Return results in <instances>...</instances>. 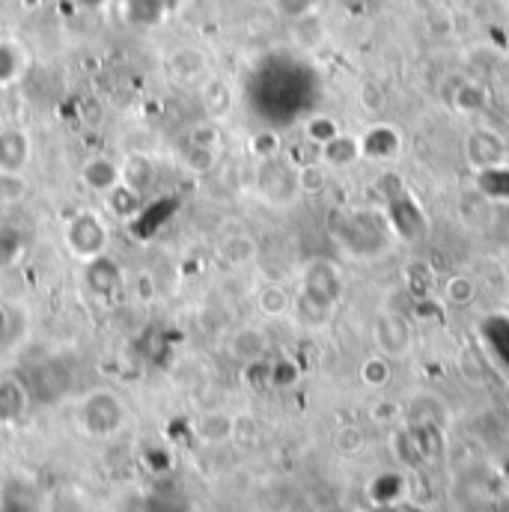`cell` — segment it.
I'll return each mask as SVG.
<instances>
[{
    "label": "cell",
    "mask_w": 509,
    "mask_h": 512,
    "mask_svg": "<svg viewBox=\"0 0 509 512\" xmlns=\"http://www.w3.org/2000/svg\"><path fill=\"white\" fill-rule=\"evenodd\" d=\"M343 295H346V283H343L340 268L334 262L316 259L304 268L301 292H298V298H292V307L304 325L316 328L331 319V313Z\"/></svg>",
    "instance_id": "cell-1"
},
{
    "label": "cell",
    "mask_w": 509,
    "mask_h": 512,
    "mask_svg": "<svg viewBox=\"0 0 509 512\" xmlns=\"http://www.w3.org/2000/svg\"><path fill=\"white\" fill-rule=\"evenodd\" d=\"M63 245H66V251L75 256L78 262L87 265L90 259L105 256L108 245H111V230H108V224L102 221V215L84 209V212H78V215L66 224V230H63Z\"/></svg>",
    "instance_id": "cell-2"
},
{
    "label": "cell",
    "mask_w": 509,
    "mask_h": 512,
    "mask_svg": "<svg viewBox=\"0 0 509 512\" xmlns=\"http://www.w3.org/2000/svg\"><path fill=\"white\" fill-rule=\"evenodd\" d=\"M373 340L379 346L384 358L396 361V358H405L414 346V328L408 322V316L402 310H393V307H384L382 313L376 316L373 322Z\"/></svg>",
    "instance_id": "cell-3"
},
{
    "label": "cell",
    "mask_w": 509,
    "mask_h": 512,
    "mask_svg": "<svg viewBox=\"0 0 509 512\" xmlns=\"http://www.w3.org/2000/svg\"><path fill=\"white\" fill-rule=\"evenodd\" d=\"M465 161L477 170V173H492L501 164H507L509 143L504 134H498L495 128H471L465 137Z\"/></svg>",
    "instance_id": "cell-4"
},
{
    "label": "cell",
    "mask_w": 509,
    "mask_h": 512,
    "mask_svg": "<svg viewBox=\"0 0 509 512\" xmlns=\"http://www.w3.org/2000/svg\"><path fill=\"white\" fill-rule=\"evenodd\" d=\"M164 72L179 87H200L209 78V57L194 45H182L167 54Z\"/></svg>",
    "instance_id": "cell-5"
},
{
    "label": "cell",
    "mask_w": 509,
    "mask_h": 512,
    "mask_svg": "<svg viewBox=\"0 0 509 512\" xmlns=\"http://www.w3.org/2000/svg\"><path fill=\"white\" fill-rule=\"evenodd\" d=\"M259 191L268 203H292V197L298 194V179H295V170L280 161V158H268L262 161L259 167Z\"/></svg>",
    "instance_id": "cell-6"
},
{
    "label": "cell",
    "mask_w": 509,
    "mask_h": 512,
    "mask_svg": "<svg viewBox=\"0 0 509 512\" xmlns=\"http://www.w3.org/2000/svg\"><path fill=\"white\" fill-rule=\"evenodd\" d=\"M361 158L364 161H373V164H390L399 158L405 140H402V131L390 123H373L361 137Z\"/></svg>",
    "instance_id": "cell-7"
},
{
    "label": "cell",
    "mask_w": 509,
    "mask_h": 512,
    "mask_svg": "<svg viewBox=\"0 0 509 512\" xmlns=\"http://www.w3.org/2000/svg\"><path fill=\"white\" fill-rule=\"evenodd\" d=\"M84 423L96 435H108L123 423V405L114 393L99 390L84 402Z\"/></svg>",
    "instance_id": "cell-8"
},
{
    "label": "cell",
    "mask_w": 509,
    "mask_h": 512,
    "mask_svg": "<svg viewBox=\"0 0 509 512\" xmlns=\"http://www.w3.org/2000/svg\"><path fill=\"white\" fill-rule=\"evenodd\" d=\"M81 182H84V188H90L93 194L105 197L111 188L120 185V161L111 158V155H105V152L90 155V158L84 161V167H81Z\"/></svg>",
    "instance_id": "cell-9"
},
{
    "label": "cell",
    "mask_w": 509,
    "mask_h": 512,
    "mask_svg": "<svg viewBox=\"0 0 509 512\" xmlns=\"http://www.w3.org/2000/svg\"><path fill=\"white\" fill-rule=\"evenodd\" d=\"M120 182L131 188L134 194L146 197L158 182V164L143 152H131L120 161Z\"/></svg>",
    "instance_id": "cell-10"
},
{
    "label": "cell",
    "mask_w": 509,
    "mask_h": 512,
    "mask_svg": "<svg viewBox=\"0 0 509 512\" xmlns=\"http://www.w3.org/2000/svg\"><path fill=\"white\" fill-rule=\"evenodd\" d=\"M33 143L24 128H3L0 131V170L3 173H24L30 161Z\"/></svg>",
    "instance_id": "cell-11"
},
{
    "label": "cell",
    "mask_w": 509,
    "mask_h": 512,
    "mask_svg": "<svg viewBox=\"0 0 509 512\" xmlns=\"http://www.w3.org/2000/svg\"><path fill=\"white\" fill-rule=\"evenodd\" d=\"M84 280H87V289L93 295H117L123 289V268L111 259V256H99V259H90L87 268H84Z\"/></svg>",
    "instance_id": "cell-12"
},
{
    "label": "cell",
    "mask_w": 509,
    "mask_h": 512,
    "mask_svg": "<svg viewBox=\"0 0 509 512\" xmlns=\"http://www.w3.org/2000/svg\"><path fill=\"white\" fill-rule=\"evenodd\" d=\"M319 161L328 170H340V167H352L355 161H361V140L349 131H340L337 137H331L328 143L319 146Z\"/></svg>",
    "instance_id": "cell-13"
},
{
    "label": "cell",
    "mask_w": 509,
    "mask_h": 512,
    "mask_svg": "<svg viewBox=\"0 0 509 512\" xmlns=\"http://www.w3.org/2000/svg\"><path fill=\"white\" fill-rule=\"evenodd\" d=\"M200 105L206 111V120H224L230 117L233 105H236V96H233V87L221 78H206L200 84Z\"/></svg>",
    "instance_id": "cell-14"
},
{
    "label": "cell",
    "mask_w": 509,
    "mask_h": 512,
    "mask_svg": "<svg viewBox=\"0 0 509 512\" xmlns=\"http://www.w3.org/2000/svg\"><path fill=\"white\" fill-rule=\"evenodd\" d=\"M218 254H221V259H224L227 265L245 268V265H251L256 256H259V245H256L254 236H248V233H233V236L221 239Z\"/></svg>",
    "instance_id": "cell-15"
},
{
    "label": "cell",
    "mask_w": 509,
    "mask_h": 512,
    "mask_svg": "<svg viewBox=\"0 0 509 512\" xmlns=\"http://www.w3.org/2000/svg\"><path fill=\"white\" fill-rule=\"evenodd\" d=\"M256 310L268 319H280L292 310V292L283 283H265L256 292Z\"/></svg>",
    "instance_id": "cell-16"
},
{
    "label": "cell",
    "mask_w": 509,
    "mask_h": 512,
    "mask_svg": "<svg viewBox=\"0 0 509 512\" xmlns=\"http://www.w3.org/2000/svg\"><path fill=\"white\" fill-rule=\"evenodd\" d=\"M265 349H268V337L259 328H242L230 340V352L245 364H256L265 355Z\"/></svg>",
    "instance_id": "cell-17"
},
{
    "label": "cell",
    "mask_w": 509,
    "mask_h": 512,
    "mask_svg": "<svg viewBox=\"0 0 509 512\" xmlns=\"http://www.w3.org/2000/svg\"><path fill=\"white\" fill-rule=\"evenodd\" d=\"M292 42L304 51H313L325 42V24L316 12H307L301 18H292Z\"/></svg>",
    "instance_id": "cell-18"
},
{
    "label": "cell",
    "mask_w": 509,
    "mask_h": 512,
    "mask_svg": "<svg viewBox=\"0 0 509 512\" xmlns=\"http://www.w3.org/2000/svg\"><path fill=\"white\" fill-rule=\"evenodd\" d=\"M295 179H298V194H307V197H316L328 188V167L313 158V161H304L295 167Z\"/></svg>",
    "instance_id": "cell-19"
},
{
    "label": "cell",
    "mask_w": 509,
    "mask_h": 512,
    "mask_svg": "<svg viewBox=\"0 0 509 512\" xmlns=\"http://www.w3.org/2000/svg\"><path fill=\"white\" fill-rule=\"evenodd\" d=\"M450 105L462 114H483L486 105H489V96L480 84L474 81H465L456 87V93H450Z\"/></svg>",
    "instance_id": "cell-20"
},
{
    "label": "cell",
    "mask_w": 509,
    "mask_h": 512,
    "mask_svg": "<svg viewBox=\"0 0 509 512\" xmlns=\"http://www.w3.org/2000/svg\"><path fill=\"white\" fill-rule=\"evenodd\" d=\"M405 489H408V483H405V477L402 474H393V471H384L379 474L373 483H370V498H373V504H396L402 495H405Z\"/></svg>",
    "instance_id": "cell-21"
},
{
    "label": "cell",
    "mask_w": 509,
    "mask_h": 512,
    "mask_svg": "<svg viewBox=\"0 0 509 512\" xmlns=\"http://www.w3.org/2000/svg\"><path fill=\"white\" fill-rule=\"evenodd\" d=\"M105 206H108L120 221H128V218L140 215V209H143V197H140V194H134L131 188H126V185L120 182L117 188H111V191L105 194Z\"/></svg>",
    "instance_id": "cell-22"
},
{
    "label": "cell",
    "mask_w": 509,
    "mask_h": 512,
    "mask_svg": "<svg viewBox=\"0 0 509 512\" xmlns=\"http://www.w3.org/2000/svg\"><path fill=\"white\" fill-rule=\"evenodd\" d=\"M197 432H200V438H203V441H209V444H221V441H227V438H233V435H236V420H233V417H227V414H206V417L200 420Z\"/></svg>",
    "instance_id": "cell-23"
},
{
    "label": "cell",
    "mask_w": 509,
    "mask_h": 512,
    "mask_svg": "<svg viewBox=\"0 0 509 512\" xmlns=\"http://www.w3.org/2000/svg\"><path fill=\"white\" fill-rule=\"evenodd\" d=\"M182 164H185V170L194 173V176H209V173L218 167V152H215V149H203V146L185 143V149H182Z\"/></svg>",
    "instance_id": "cell-24"
},
{
    "label": "cell",
    "mask_w": 509,
    "mask_h": 512,
    "mask_svg": "<svg viewBox=\"0 0 509 512\" xmlns=\"http://www.w3.org/2000/svg\"><path fill=\"white\" fill-rule=\"evenodd\" d=\"M30 194V182L24 173H3L0 170V206H18Z\"/></svg>",
    "instance_id": "cell-25"
},
{
    "label": "cell",
    "mask_w": 509,
    "mask_h": 512,
    "mask_svg": "<svg viewBox=\"0 0 509 512\" xmlns=\"http://www.w3.org/2000/svg\"><path fill=\"white\" fill-rule=\"evenodd\" d=\"M24 63H27V57L15 42H0V87L15 81L24 72Z\"/></svg>",
    "instance_id": "cell-26"
},
{
    "label": "cell",
    "mask_w": 509,
    "mask_h": 512,
    "mask_svg": "<svg viewBox=\"0 0 509 512\" xmlns=\"http://www.w3.org/2000/svg\"><path fill=\"white\" fill-rule=\"evenodd\" d=\"M221 140H224V134H221V128L215 120H200V123H194V126L188 128V134H185V143H191V146H203V149H221Z\"/></svg>",
    "instance_id": "cell-27"
},
{
    "label": "cell",
    "mask_w": 509,
    "mask_h": 512,
    "mask_svg": "<svg viewBox=\"0 0 509 512\" xmlns=\"http://www.w3.org/2000/svg\"><path fill=\"white\" fill-rule=\"evenodd\" d=\"M343 128L340 123L334 120V117H328V114H316V117H310L307 120V126H304V137H307V143H313L316 149L322 146V143H328L331 137H337Z\"/></svg>",
    "instance_id": "cell-28"
},
{
    "label": "cell",
    "mask_w": 509,
    "mask_h": 512,
    "mask_svg": "<svg viewBox=\"0 0 509 512\" xmlns=\"http://www.w3.org/2000/svg\"><path fill=\"white\" fill-rule=\"evenodd\" d=\"M474 295H477V283H474V277H468V274H453V277L444 283V298H447V304L462 307V304L474 301Z\"/></svg>",
    "instance_id": "cell-29"
},
{
    "label": "cell",
    "mask_w": 509,
    "mask_h": 512,
    "mask_svg": "<svg viewBox=\"0 0 509 512\" xmlns=\"http://www.w3.org/2000/svg\"><path fill=\"white\" fill-rule=\"evenodd\" d=\"M24 251V236L15 227H0V268L12 265Z\"/></svg>",
    "instance_id": "cell-30"
},
{
    "label": "cell",
    "mask_w": 509,
    "mask_h": 512,
    "mask_svg": "<svg viewBox=\"0 0 509 512\" xmlns=\"http://www.w3.org/2000/svg\"><path fill=\"white\" fill-rule=\"evenodd\" d=\"M131 292L140 304H152L158 298V280L149 268H137L131 277Z\"/></svg>",
    "instance_id": "cell-31"
},
{
    "label": "cell",
    "mask_w": 509,
    "mask_h": 512,
    "mask_svg": "<svg viewBox=\"0 0 509 512\" xmlns=\"http://www.w3.org/2000/svg\"><path fill=\"white\" fill-rule=\"evenodd\" d=\"M361 379H364V384H370V387H384L387 379H390V358H384L382 352L373 355V358H367L364 367H361Z\"/></svg>",
    "instance_id": "cell-32"
},
{
    "label": "cell",
    "mask_w": 509,
    "mask_h": 512,
    "mask_svg": "<svg viewBox=\"0 0 509 512\" xmlns=\"http://www.w3.org/2000/svg\"><path fill=\"white\" fill-rule=\"evenodd\" d=\"M283 149L280 143V134L277 131H256L251 137V152H254L259 161H268V158H277Z\"/></svg>",
    "instance_id": "cell-33"
},
{
    "label": "cell",
    "mask_w": 509,
    "mask_h": 512,
    "mask_svg": "<svg viewBox=\"0 0 509 512\" xmlns=\"http://www.w3.org/2000/svg\"><path fill=\"white\" fill-rule=\"evenodd\" d=\"M361 108L370 114V117H379L384 108H387V96H384V90L376 84V81H367L364 87H361Z\"/></svg>",
    "instance_id": "cell-34"
},
{
    "label": "cell",
    "mask_w": 509,
    "mask_h": 512,
    "mask_svg": "<svg viewBox=\"0 0 509 512\" xmlns=\"http://www.w3.org/2000/svg\"><path fill=\"white\" fill-rule=\"evenodd\" d=\"M393 450H396L399 462H405V465H417V462H423V459H420V453H417V444H414V438H411V429H408V426L396 432V438H393Z\"/></svg>",
    "instance_id": "cell-35"
},
{
    "label": "cell",
    "mask_w": 509,
    "mask_h": 512,
    "mask_svg": "<svg viewBox=\"0 0 509 512\" xmlns=\"http://www.w3.org/2000/svg\"><path fill=\"white\" fill-rule=\"evenodd\" d=\"M337 450L340 453H346V456H352V453H358L361 447H364V432L358 429V426H343L340 432H337Z\"/></svg>",
    "instance_id": "cell-36"
},
{
    "label": "cell",
    "mask_w": 509,
    "mask_h": 512,
    "mask_svg": "<svg viewBox=\"0 0 509 512\" xmlns=\"http://www.w3.org/2000/svg\"><path fill=\"white\" fill-rule=\"evenodd\" d=\"M280 6L289 18H301L316 9V0H280Z\"/></svg>",
    "instance_id": "cell-37"
},
{
    "label": "cell",
    "mask_w": 509,
    "mask_h": 512,
    "mask_svg": "<svg viewBox=\"0 0 509 512\" xmlns=\"http://www.w3.org/2000/svg\"><path fill=\"white\" fill-rule=\"evenodd\" d=\"M295 376H298V370H295L292 364H277L274 373H271V379L277 384H292L295 382Z\"/></svg>",
    "instance_id": "cell-38"
},
{
    "label": "cell",
    "mask_w": 509,
    "mask_h": 512,
    "mask_svg": "<svg viewBox=\"0 0 509 512\" xmlns=\"http://www.w3.org/2000/svg\"><path fill=\"white\" fill-rule=\"evenodd\" d=\"M6 331H9V313H6V307L0 304V340L6 337Z\"/></svg>",
    "instance_id": "cell-39"
},
{
    "label": "cell",
    "mask_w": 509,
    "mask_h": 512,
    "mask_svg": "<svg viewBox=\"0 0 509 512\" xmlns=\"http://www.w3.org/2000/svg\"><path fill=\"white\" fill-rule=\"evenodd\" d=\"M373 512H399V510H396V504H376V510Z\"/></svg>",
    "instance_id": "cell-40"
},
{
    "label": "cell",
    "mask_w": 509,
    "mask_h": 512,
    "mask_svg": "<svg viewBox=\"0 0 509 512\" xmlns=\"http://www.w3.org/2000/svg\"><path fill=\"white\" fill-rule=\"evenodd\" d=\"M81 3H84V6H102L105 0H81Z\"/></svg>",
    "instance_id": "cell-41"
},
{
    "label": "cell",
    "mask_w": 509,
    "mask_h": 512,
    "mask_svg": "<svg viewBox=\"0 0 509 512\" xmlns=\"http://www.w3.org/2000/svg\"><path fill=\"white\" fill-rule=\"evenodd\" d=\"M3 102H6V93H3V87H0V111H3Z\"/></svg>",
    "instance_id": "cell-42"
},
{
    "label": "cell",
    "mask_w": 509,
    "mask_h": 512,
    "mask_svg": "<svg viewBox=\"0 0 509 512\" xmlns=\"http://www.w3.org/2000/svg\"><path fill=\"white\" fill-rule=\"evenodd\" d=\"M411 512H426V510H411Z\"/></svg>",
    "instance_id": "cell-43"
}]
</instances>
